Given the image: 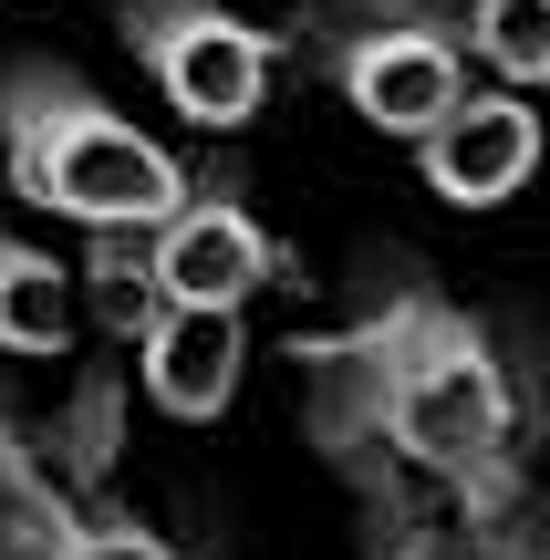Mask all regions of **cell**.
<instances>
[{
	"label": "cell",
	"instance_id": "3957f363",
	"mask_svg": "<svg viewBox=\"0 0 550 560\" xmlns=\"http://www.w3.org/2000/svg\"><path fill=\"white\" fill-rule=\"evenodd\" d=\"M125 42L156 73V94L187 125H208V136L249 125L260 94H270V32L219 11V0H125Z\"/></svg>",
	"mask_w": 550,
	"mask_h": 560
},
{
	"label": "cell",
	"instance_id": "277c9868",
	"mask_svg": "<svg viewBox=\"0 0 550 560\" xmlns=\"http://www.w3.org/2000/svg\"><path fill=\"white\" fill-rule=\"evenodd\" d=\"M332 83H343V104L374 136L426 145L436 125L468 104V52H457L447 32H426V21H374V32L332 42Z\"/></svg>",
	"mask_w": 550,
	"mask_h": 560
},
{
	"label": "cell",
	"instance_id": "52a82bcc",
	"mask_svg": "<svg viewBox=\"0 0 550 560\" xmlns=\"http://www.w3.org/2000/svg\"><path fill=\"white\" fill-rule=\"evenodd\" d=\"M136 374H145V395H156V416L208 425V416H229V395H239V374H249V322L239 312H198V301H166L156 332L136 342Z\"/></svg>",
	"mask_w": 550,
	"mask_h": 560
},
{
	"label": "cell",
	"instance_id": "30bf717a",
	"mask_svg": "<svg viewBox=\"0 0 550 560\" xmlns=\"http://www.w3.org/2000/svg\"><path fill=\"white\" fill-rule=\"evenodd\" d=\"M468 52L489 62L510 94L550 83V0H478L468 11Z\"/></svg>",
	"mask_w": 550,
	"mask_h": 560
},
{
	"label": "cell",
	"instance_id": "6da1fadb",
	"mask_svg": "<svg viewBox=\"0 0 550 560\" xmlns=\"http://www.w3.org/2000/svg\"><path fill=\"white\" fill-rule=\"evenodd\" d=\"M0 177L21 208L73 219L83 240H156L198 187L156 136L115 115L83 73L62 62H11L0 73Z\"/></svg>",
	"mask_w": 550,
	"mask_h": 560
},
{
	"label": "cell",
	"instance_id": "8fae6325",
	"mask_svg": "<svg viewBox=\"0 0 550 560\" xmlns=\"http://www.w3.org/2000/svg\"><path fill=\"white\" fill-rule=\"evenodd\" d=\"M83 291H94L104 332H125V342H145V332H156V312H166L145 240H94V249H83Z\"/></svg>",
	"mask_w": 550,
	"mask_h": 560
},
{
	"label": "cell",
	"instance_id": "ba28073f",
	"mask_svg": "<svg viewBox=\"0 0 550 560\" xmlns=\"http://www.w3.org/2000/svg\"><path fill=\"white\" fill-rule=\"evenodd\" d=\"M73 540H83L73 499L42 478V457H32V436H21V416L0 405V560H73Z\"/></svg>",
	"mask_w": 550,
	"mask_h": 560
},
{
	"label": "cell",
	"instance_id": "7c38bea8",
	"mask_svg": "<svg viewBox=\"0 0 550 560\" xmlns=\"http://www.w3.org/2000/svg\"><path fill=\"white\" fill-rule=\"evenodd\" d=\"M73 560H177V550H166L156 529H136V520H83Z\"/></svg>",
	"mask_w": 550,
	"mask_h": 560
},
{
	"label": "cell",
	"instance_id": "5b68a950",
	"mask_svg": "<svg viewBox=\"0 0 550 560\" xmlns=\"http://www.w3.org/2000/svg\"><path fill=\"white\" fill-rule=\"evenodd\" d=\"M145 260H156V291L166 301H198V312H239L249 291H260L270 270H281V249H270V229L249 219L239 198H187L177 219L145 240Z\"/></svg>",
	"mask_w": 550,
	"mask_h": 560
},
{
	"label": "cell",
	"instance_id": "9c48e42d",
	"mask_svg": "<svg viewBox=\"0 0 550 560\" xmlns=\"http://www.w3.org/2000/svg\"><path fill=\"white\" fill-rule=\"evenodd\" d=\"M73 280L83 270H62L52 249L0 229V353H62L73 342Z\"/></svg>",
	"mask_w": 550,
	"mask_h": 560
},
{
	"label": "cell",
	"instance_id": "8992f818",
	"mask_svg": "<svg viewBox=\"0 0 550 560\" xmlns=\"http://www.w3.org/2000/svg\"><path fill=\"white\" fill-rule=\"evenodd\" d=\"M416 166H426V187H436L447 208H499V198H519L530 166H540V115H530V94H468L426 145H416Z\"/></svg>",
	"mask_w": 550,
	"mask_h": 560
},
{
	"label": "cell",
	"instance_id": "7a4b0ae2",
	"mask_svg": "<svg viewBox=\"0 0 550 560\" xmlns=\"http://www.w3.org/2000/svg\"><path fill=\"white\" fill-rule=\"evenodd\" d=\"M374 425L436 478H499L510 457V384L489 363V332L447 312L436 291H395L364 332Z\"/></svg>",
	"mask_w": 550,
	"mask_h": 560
}]
</instances>
